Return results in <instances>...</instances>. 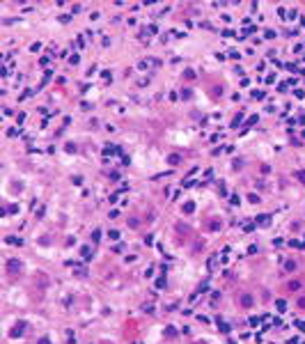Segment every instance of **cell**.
<instances>
[{
    "label": "cell",
    "mask_w": 305,
    "mask_h": 344,
    "mask_svg": "<svg viewBox=\"0 0 305 344\" xmlns=\"http://www.w3.org/2000/svg\"><path fill=\"white\" fill-rule=\"evenodd\" d=\"M7 269H9V273H18V271H21V261H18V259H9L7 261Z\"/></svg>",
    "instance_id": "obj_1"
},
{
    "label": "cell",
    "mask_w": 305,
    "mask_h": 344,
    "mask_svg": "<svg viewBox=\"0 0 305 344\" xmlns=\"http://www.w3.org/2000/svg\"><path fill=\"white\" fill-rule=\"evenodd\" d=\"M23 326H25V323H23V321H18L16 326H14L12 330H9V335H12V337H18V335L23 333Z\"/></svg>",
    "instance_id": "obj_2"
},
{
    "label": "cell",
    "mask_w": 305,
    "mask_h": 344,
    "mask_svg": "<svg viewBox=\"0 0 305 344\" xmlns=\"http://www.w3.org/2000/svg\"><path fill=\"white\" fill-rule=\"evenodd\" d=\"M241 305H243V307H253V296H250V294H243V296H241Z\"/></svg>",
    "instance_id": "obj_3"
},
{
    "label": "cell",
    "mask_w": 305,
    "mask_h": 344,
    "mask_svg": "<svg viewBox=\"0 0 305 344\" xmlns=\"http://www.w3.org/2000/svg\"><path fill=\"white\" fill-rule=\"evenodd\" d=\"M181 211H183L186 216H188V214H193V211H195V202H186V204L181 207Z\"/></svg>",
    "instance_id": "obj_4"
},
{
    "label": "cell",
    "mask_w": 305,
    "mask_h": 344,
    "mask_svg": "<svg viewBox=\"0 0 305 344\" xmlns=\"http://www.w3.org/2000/svg\"><path fill=\"white\" fill-rule=\"evenodd\" d=\"M268 222H271V216H268V214H261V216L257 218V225H268Z\"/></svg>",
    "instance_id": "obj_5"
},
{
    "label": "cell",
    "mask_w": 305,
    "mask_h": 344,
    "mask_svg": "<svg viewBox=\"0 0 305 344\" xmlns=\"http://www.w3.org/2000/svg\"><path fill=\"white\" fill-rule=\"evenodd\" d=\"M287 289L289 292H298V289H301V282H298V280H291V282L287 284Z\"/></svg>",
    "instance_id": "obj_6"
},
{
    "label": "cell",
    "mask_w": 305,
    "mask_h": 344,
    "mask_svg": "<svg viewBox=\"0 0 305 344\" xmlns=\"http://www.w3.org/2000/svg\"><path fill=\"white\" fill-rule=\"evenodd\" d=\"M168 161H170V165H177V163L181 161V156H179V154H170V158H168Z\"/></svg>",
    "instance_id": "obj_7"
},
{
    "label": "cell",
    "mask_w": 305,
    "mask_h": 344,
    "mask_svg": "<svg viewBox=\"0 0 305 344\" xmlns=\"http://www.w3.org/2000/svg\"><path fill=\"white\" fill-rule=\"evenodd\" d=\"M174 335H177V328L168 326V328H165V337H174Z\"/></svg>",
    "instance_id": "obj_8"
},
{
    "label": "cell",
    "mask_w": 305,
    "mask_h": 344,
    "mask_svg": "<svg viewBox=\"0 0 305 344\" xmlns=\"http://www.w3.org/2000/svg\"><path fill=\"white\" fill-rule=\"evenodd\" d=\"M80 255H83V259H87V257H92V250H90V248L85 245V248L80 250Z\"/></svg>",
    "instance_id": "obj_9"
},
{
    "label": "cell",
    "mask_w": 305,
    "mask_h": 344,
    "mask_svg": "<svg viewBox=\"0 0 305 344\" xmlns=\"http://www.w3.org/2000/svg\"><path fill=\"white\" fill-rule=\"evenodd\" d=\"M284 269H287V271H294V269H296V261H291V259H289L287 264H284Z\"/></svg>",
    "instance_id": "obj_10"
},
{
    "label": "cell",
    "mask_w": 305,
    "mask_h": 344,
    "mask_svg": "<svg viewBox=\"0 0 305 344\" xmlns=\"http://www.w3.org/2000/svg\"><path fill=\"white\" fill-rule=\"evenodd\" d=\"M275 305H278V310H280V312H284V310H287V303H284V301H278Z\"/></svg>",
    "instance_id": "obj_11"
},
{
    "label": "cell",
    "mask_w": 305,
    "mask_h": 344,
    "mask_svg": "<svg viewBox=\"0 0 305 344\" xmlns=\"http://www.w3.org/2000/svg\"><path fill=\"white\" fill-rule=\"evenodd\" d=\"M296 179H298V181H305V170H298V172H296Z\"/></svg>",
    "instance_id": "obj_12"
},
{
    "label": "cell",
    "mask_w": 305,
    "mask_h": 344,
    "mask_svg": "<svg viewBox=\"0 0 305 344\" xmlns=\"http://www.w3.org/2000/svg\"><path fill=\"white\" fill-rule=\"evenodd\" d=\"M248 200H250V202H253V204H257V202H259V197H257V195H255V193H250V195H248Z\"/></svg>",
    "instance_id": "obj_13"
},
{
    "label": "cell",
    "mask_w": 305,
    "mask_h": 344,
    "mask_svg": "<svg viewBox=\"0 0 305 344\" xmlns=\"http://www.w3.org/2000/svg\"><path fill=\"white\" fill-rule=\"evenodd\" d=\"M108 236H110V239H119V232H117V230H110Z\"/></svg>",
    "instance_id": "obj_14"
},
{
    "label": "cell",
    "mask_w": 305,
    "mask_h": 344,
    "mask_svg": "<svg viewBox=\"0 0 305 344\" xmlns=\"http://www.w3.org/2000/svg\"><path fill=\"white\" fill-rule=\"evenodd\" d=\"M156 287H158V289H165V278H158V282H156Z\"/></svg>",
    "instance_id": "obj_15"
},
{
    "label": "cell",
    "mask_w": 305,
    "mask_h": 344,
    "mask_svg": "<svg viewBox=\"0 0 305 344\" xmlns=\"http://www.w3.org/2000/svg\"><path fill=\"white\" fill-rule=\"evenodd\" d=\"M7 241H9V243H16V245H21V239H16V236H9Z\"/></svg>",
    "instance_id": "obj_16"
},
{
    "label": "cell",
    "mask_w": 305,
    "mask_h": 344,
    "mask_svg": "<svg viewBox=\"0 0 305 344\" xmlns=\"http://www.w3.org/2000/svg\"><path fill=\"white\" fill-rule=\"evenodd\" d=\"M99 239H101V232H99V230H96V232H94V234H92V241H99Z\"/></svg>",
    "instance_id": "obj_17"
},
{
    "label": "cell",
    "mask_w": 305,
    "mask_h": 344,
    "mask_svg": "<svg viewBox=\"0 0 305 344\" xmlns=\"http://www.w3.org/2000/svg\"><path fill=\"white\" fill-rule=\"evenodd\" d=\"M39 344H51V342H48V337H41V340H39Z\"/></svg>",
    "instance_id": "obj_18"
},
{
    "label": "cell",
    "mask_w": 305,
    "mask_h": 344,
    "mask_svg": "<svg viewBox=\"0 0 305 344\" xmlns=\"http://www.w3.org/2000/svg\"><path fill=\"white\" fill-rule=\"evenodd\" d=\"M298 307H305V298H301V301H298Z\"/></svg>",
    "instance_id": "obj_19"
}]
</instances>
